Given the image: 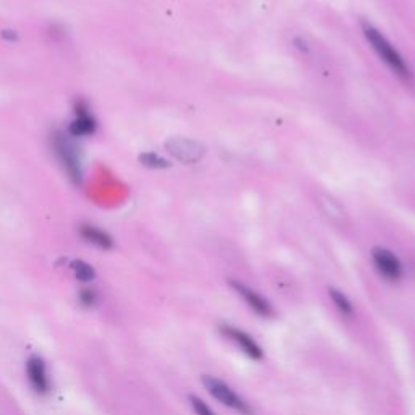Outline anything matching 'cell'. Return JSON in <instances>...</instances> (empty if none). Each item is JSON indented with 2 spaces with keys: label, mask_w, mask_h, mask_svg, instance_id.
I'll return each mask as SVG.
<instances>
[{
  "label": "cell",
  "mask_w": 415,
  "mask_h": 415,
  "mask_svg": "<svg viewBox=\"0 0 415 415\" xmlns=\"http://www.w3.org/2000/svg\"><path fill=\"white\" fill-rule=\"evenodd\" d=\"M219 331L224 336L231 339L236 346L240 349L247 357H250L251 360H262L263 359V349L260 347V344L250 336L249 333H245L244 329L236 328L234 325L223 323L219 326Z\"/></svg>",
  "instance_id": "obj_5"
},
{
  "label": "cell",
  "mask_w": 415,
  "mask_h": 415,
  "mask_svg": "<svg viewBox=\"0 0 415 415\" xmlns=\"http://www.w3.org/2000/svg\"><path fill=\"white\" fill-rule=\"evenodd\" d=\"M188 401H190V405H192L193 412H195L197 415H216L214 410L211 409L210 405H208L203 399H200L198 396L192 394L188 397Z\"/></svg>",
  "instance_id": "obj_14"
},
{
  "label": "cell",
  "mask_w": 415,
  "mask_h": 415,
  "mask_svg": "<svg viewBox=\"0 0 415 415\" xmlns=\"http://www.w3.org/2000/svg\"><path fill=\"white\" fill-rule=\"evenodd\" d=\"M231 287L236 292L240 295L242 300L249 305L251 310H253L257 315L260 316H271L273 315V307L269 303V300L266 297H263L262 294L253 290L251 287H249L244 282L238 281H231Z\"/></svg>",
  "instance_id": "obj_7"
},
{
  "label": "cell",
  "mask_w": 415,
  "mask_h": 415,
  "mask_svg": "<svg viewBox=\"0 0 415 415\" xmlns=\"http://www.w3.org/2000/svg\"><path fill=\"white\" fill-rule=\"evenodd\" d=\"M70 268H72L75 277L81 282H91L96 277L95 268L86 262H81V260H75V262L70 264Z\"/></svg>",
  "instance_id": "obj_12"
},
{
  "label": "cell",
  "mask_w": 415,
  "mask_h": 415,
  "mask_svg": "<svg viewBox=\"0 0 415 415\" xmlns=\"http://www.w3.org/2000/svg\"><path fill=\"white\" fill-rule=\"evenodd\" d=\"M167 151L184 164H195L205 156V147L195 140L172 138L166 143Z\"/></svg>",
  "instance_id": "obj_6"
},
{
  "label": "cell",
  "mask_w": 415,
  "mask_h": 415,
  "mask_svg": "<svg viewBox=\"0 0 415 415\" xmlns=\"http://www.w3.org/2000/svg\"><path fill=\"white\" fill-rule=\"evenodd\" d=\"M364 34H365L366 41L370 42V46H372L375 52H377V54L379 55V59L385 62L388 67L392 70V72H394L396 75H399V77L404 78V79L412 78L410 68L407 67V64H405L403 57H401L399 52H397L394 47H392V44L388 41V39L383 36V34L379 33L378 29H375L373 26L365 25L364 26Z\"/></svg>",
  "instance_id": "obj_1"
},
{
  "label": "cell",
  "mask_w": 415,
  "mask_h": 415,
  "mask_svg": "<svg viewBox=\"0 0 415 415\" xmlns=\"http://www.w3.org/2000/svg\"><path fill=\"white\" fill-rule=\"evenodd\" d=\"M79 234H81V237L85 238L88 244L96 245L98 249L109 250V249H112V245H114L112 238H110L109 234H105L104 231H101V229L95 227V226H81V229H79Z\"/></svg>",
  "instance_id": "obj_10"
},
{
  "label": "cell",
  "mask_w": 415,
  "mask_h": 415,
  "mask_svg": "<svg viewBox=\"0 0 415 415\" xmlns=\"http://www.w3.org/2000/svg\"><path fill=\"white\" fill-rule=\"evenodd\" d=\"M372 260L377 271L385 277L386 281H401V277L404 275L403 263H401V260L397 258L391 250L383 249V247H377V249H373L372 251Z\"/></svg>",
  "instance_id": "obj_4"
},
{
  "label": "cell",
  "mask_w": 415,
  "mask_h": 415,
  "mask_svg": "<svg viewBox=\"0 0 415 415\" xmlns=\"http://www.w3.org/2000/svg\"><path fill=\"white\" fill-rule=\"evenodd\" d=\"M141 164L153 167V169H164V167H169V162L166 161V159H162L161 156H158V154L154 153H144L140 156Z\"/></svg>",
  "instance_id": "obj_13"
},
{
  "label": "cell",
  "mask_w": 415,
  "mask_h": 415,
  "mask_svg": "<svg viewBox=\"0 0 415 415\" xmlns=\"http://www.w3.org/2000/svg\"><path fill=\"white\" fill-rule=\"evenodd\" d=\"M328 294H329L331 300H333L334 307L338 308L341 315H344V316H352V315H354V307H352L351 300L347 299L346 294L341 292V290L334 289V287H329Z\"/></svg>",
  "instance_id": "obj_11"
},
{
  "label": "cell",
  "mask_w": 415,
  "mask_h": 415,
  "mask_svg": "<svg viewBox=\"0 0 415 415\" xmlns=\"http://www.w3.org/2000/svg\"><path fill=\"white\" fill-rule=\"evenodd\" d=\"M79 302L85 307H92L96 303V292L91 289H85L79 292Z\"/></svg>",
  "instance_id": "obj_15"
},
{
  "label": "cell",
  "mask_w": 415,
  "mask_h": 415,
  "mask_svg": "<svg viewBox=\"0 0 415 415\" xmlns=\"http://www.w3.org/2000/svg\"><path fill=\"white\" fill-rule=\"evenodd\" d=\"M2 36H3V38H7V39H16V34H15V33H13V34H8V31H3Z\"/></svg>",
  "instance_id": "obj_16"
},
{
  "label": "cell",
  "mask_w": 415,
  "mask_h": 415,
  "mask_svg": "<svg viewBox=\"0 0 415 415\" xmlns=\"http://www.w3.org/2000/svg\"><path fill=\"white\" fill-rule=\"evenodd\" d=\"M26 377L31 388L38 392V394H47L51 390L49 377H47L46 364H44L42 357L31 355L26 362Z\"/></svg>",
  "instance_id": "obj_8"
},
{
  "label": "cell",
  "mask_w": 415,
  "mask_h": 415,
  "mask_svg": "<svg viewBox=\"0 0 415 415\" xmlns=\"http://www.w3.org/2000/svg\"><path fill=\"white\" fill-rule=\"evenodd\" d=\"M201 383L203 386L206 388V391L223 405L236 410V412L240 415H253L251 405L247 403L244 397L238 396L227 383L223 381V379L213 377V375H203Z\"/></svg>",
  "instance_id": "obj_3"
},
{
  "label": "cell",
  "mask_w": 415,
  "mask_h": 415,
  "mask_svg": "<svg viewBox=\"0 0 415 415\" xmlns=\"http://www.w3.org/2000/svg\"><path fill=\"white\" fill-rule=\"evenodd\" d=\"M52 148L57 159L60 161L62 167L68 174V177L73 180L75 184H79L83 179V164L81 156H79L78 147L73 143V140L68 135L62 134V131H55L52 136Z\"/></svg>",
  "instance_id": "obj_2"
},
{
  "label": "cell",
  "mask_w": 415,
  "mask_h": 415,
  "mask_svg": "<svg viewBox=\"0 0 415 415\" xmlns=\"http://www.w3.org/2000/svg\"><path fill=\"white\" fill-rule=\"evenodd\" d=\"M95 130H96L95 118L88 114L86 105L79 103L77 105V117H75V121L70 123L68 127V134L72 136H86L95 134Z\"/></svg>",
  "instance_id": "obj_9"
}]
</instances>
